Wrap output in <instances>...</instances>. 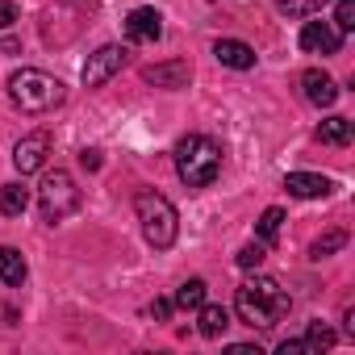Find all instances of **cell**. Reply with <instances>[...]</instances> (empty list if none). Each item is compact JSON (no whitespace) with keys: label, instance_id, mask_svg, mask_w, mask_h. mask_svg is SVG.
<instances>
[{"label":"cell","instance_id":"6da1fadb","mask_svg":"<svg viewBox=\"0 0 355 355\" xmlns=\"http://www.w3.org/2000/svg\"><path fill=\"white\" fill-rule=\"evenodd\" d=\"M288 309H293V297H288V288H280V280H272V276H251V280H243L239 293H234V313H239L243 326H251V330H272V326H280V322L288 318Z\"/></svg>","mask_w":355,"mask_h":355},{"label":"cell","instance_id":"7a4b0ae2","mask_svg":"<svg viewBox=\"0 0 355 355\" xmlns=\"http://www.w3.org/2000/svg\"><path fill=\"white\" fill-rule=\"evenodd\" d=\"M175 171L189 189H209L222 171V146L209 134H189L175 142Z\"/></svg>","mask_w":355,"mask_h":355},{"label":"cell","instance_id":"3957f363","mask_svg":"<svg viewBox=\"0 0 355 355\" xmlns=\"http://www.w3.org/2000/svg\"><path fill=\"white\" fill-rule=\"evenodd\" d=\"M63 96H67L63 80H55L38 67H21L9 76V101L21 113H51L55 105H63Z\"/></svg>","mask_w":355,"mask_h":355},{"label":"cell","instance_id":"277c9868","mask_svg":"<svg viewBox=\"0 0 355 355\" xmlns=\"http://www.w3.org/2000/svg\"><path fill=\"white\" fill-rule=\"evenodd\" d=\"M134 214L142 222V234L155 251H167L175 243V234H180V222H175V205L163 197V193H138L134 197Z\"/></svg>","mask_w":355,"mask_h":355},{"label":"cell","instance_id":"5b68a950","mask_svg":"<svg viewBox=\"0 0 355 355\" xmlns=\"http://www.w3.org/2000/svg\"><path fill=\"white\" fill-rule=\"evenodd\" d=\"M38 209H42V222H51V226H59L63 218H71L80 209V189L67 171H59V167L46 171V180L38 189Z\"/></svg>","mask_w":355,"mask_h":355},{"label":"cell","instance_id":"8992f818","mask_svg":"<svg viewBox=\"0 0 355 355\" xmlns=\"http://www.w3.org/2000/svg\"><path fill=\"white\" fill-rule=\"evenodd\" d=\"M121 67H125V46H101V51H92L88 63H84V88H101Z\"/></svg>","mask_w":355,"mask_h":355},{"label":"cell","instance_id":"52a82bcc","mask_svg":"<svg viewBox=\"0 0 355 355\" xmlns=\"http://www.w3.org/2000/svg\"><path fill=\"white\" fill-rule=\"evenodd\" d=\"M46 155H51V134H46V130H38V134H26V138L13 146V163H17V171H21V175L38 171V167L46 163Z\"/></svg>","mask_w":355,"mask_h":355},{"label":"cell","instance_id":"ba28073f","mask_svg":"<svg viewBox=\"0 0 355 355\" xmlns=\"http://www.w3.org/2000/svg\"><path fill=\"white\" fill-rule=\"evenodd\" d=\"M338 42H343V34L326 21H305V30H301V51H309V55H338Z\"/></svg>","mask_w":355,"mask_h":355},{"label":"cell","instance_id":"9c48e42d","mask_svg":"<svg viewBox=\"0 0 355 355\" xmlns=\"http://www.w3.org/2000/svg\"><path fill=\"white\" fill-rule=\"evenodd\" d=\"M159 34H163V17H159L155 9H134V13L125 17V38H130V42L146 46V42H159Z\"/></svg>","mask_w":355,"mask_h":355},{"label":"cell","instance_id":"30bf717a","mask_svg":"<svg viewBox=\"0 0 355 355\" xmlns=\"http://www.w3.org/2000/svg\"><path fill=\"white\" fill-rule=\"evenodd\" d=\"M301 88H305V101L318 105V109H330V105L338 101V84H334L322 67H309V71L301 76Z\"/></svg>","mask_w":355,"mask_h":355},{"label":"cell","instance_id":"8fae6325","mask_svg":"<svg viewBox=\"0 0 355 355\" xmlns=\"http://www.w3.org/2000/svg\"><path fill=\"white\" fill-rule=\"evenodd\" d=\"M284 189L293 197H301V201H318V197H330L334 184L326 175H313V171H293V175H284Z\"/></svg>","mask_w":355,"mask_h":355},{"label":"cell","instance_id":"7c38bea8","mask_svg":"<svg viewBox=\"0 0 355 355\" xmlns=\"http://www.w3.org/2000/svg\"><path fill=\"white\" fill-rule=\"evenodd\" d=\"M214 59H218L222 67H234V71L255 67V51H251L247 42H239V38H218V42H214Z\"/></svg>","mask_w":355,"mask_h":355},{"label":"cell","instance_id":"4fadbf2b","mask_svg":"<svg viewBox=\"0 0 355 355\" xmlns=\"http://www.w3.org/2000/svg\"><path fill=\"white\" fill-rule=\"evenodd\" d=\"M142 76H146V84H155V88H184L193 71H189V63H184V59H175V63H159V67H146Z\"/></svg>","mask_w":355,"mask_h":355},{"label":"cell","instance_id":"5bb4252c","mask_svg":"<svg viewBox=\"0 0 355 355\" xmlns=\"http://www.w3.org/2000/svg\"><path fill=\"white\" fill-rule=\"evenodd\" d=\"M26 276H30L26 255H21L17 247H0V280L17 288V284H26Z\"/></svg>","mask_w":355,"mask_h":355},{"label":"cell","instance_id":"9a60e30c","mask_svg":"<svg viewBox=\"0 0 355 355\" xmlns=\"http://www.w3.org/2000/svg\"><path fill=\"white\" fill-rule=\"evenodd\" d=\"M226 326H230V309H226V305H201V322H197V330H201L205 338H222Z\"/></svg>","mask_w":355,"mask_h":355},{"label":"cell","instance_id":"2e32d148","mask_svg":"<svg viewBox=\"0 0 355 355\" xmlns=\"http://www.w3.org/2000/svg\"><path fill=\"white\" fill-rule=\"evenodd\" d=\"M26 205H30V189L26 184H5L0 189V214L5 218H21Z\"/></svg>","mask_w":355,"mask_h":355},{"label":"cell","instance_id":"e0dca14e","mask_svg":"<svg viewBox=\"0 0 355 355\" xmlns=\"http://www.w3.org/2000/svg\"><path fill=\"white\" fill-rule=\"evenodd\" d=\"M318 138L330 142V146H347V142H351V121H347V117H326V121L318 125Z\"/></svg>","mask_w":355,"mask_h":355},{"label":"cell","instance_id":"ac0fdd59","mask_svg":"<svg viewBox=\"0 0 355 355\" xmlns=\"http://www.w3.org/2000/svg\"><path fill=\"white\" fill-rule=\"evenodd\" d=\"M175 305H180V309H201L205 305V280L201 276L184 280L180 288H175Z\"/></svg>","mask_w":355,"mask_h":355},{"label":"cell","instance_id":"d6986e66","mask_svg":"<svg viewBox=\"0 0 355 355\" xmlns=\"http://www.w3.org/2000/svg\"><path fill=\"white\" fill-rule=\"evenodd\" d=\"M305 347H309L313 355L330 351V347H334V330H330V326H322V322H309V330H305Z\"/></svg>","mask_w":355,"mask_h":355},{"label":"cell","instance_id":"ffe728a7","mask_svg":"<svg viewBox=\"0 0 355 355\" xmlns=\"http://www.w3.org/2000/svg\"><path fill=\"white\" fill-rule=\"evenodd\" d=\"M322 5L326 0H276V9L284 17H313V13H322Z\"/></svg>","mask_w":355,"mask_h":355},{"label":"cell","instance_id":"44dd1931","mask_svg":"<svg viewBox=\"0 0 355 355\" xmlns=\"http://www.w3.org/2000/svg\"><path fill=\"white\" fill-rule=\"evenodd\" d=\"M343 243H347V234H343V230H330V234H322V239L309 247V259H326V255H334Z\"/></svg>","mask_w":355,"mask_h":355},{"label":"cell","instance_id":"7402d4cb","mask_svg":"<svg viewBox=\"0 0 355 355\" xmlns=\"http://www.w3.org/2000/svg\"><path fill=\"white\" fill-rule=\"evenodd\" d=\"M280 222H284V209H276V205H272V209H263V218H259V226H255V230H259V239H263V243H272V239L280 234Z\"/></svg>","mask_w":355,"mask_h":355},{"label":"cell","instance_id":"603a6c76","mask_svg":"<svg viewBox=\"0 0 355 355\" xmlns=\"http://www.w3.org/2000/svg\"><path fill=\"white\" fill-rule=\"evenodd\" d=\"M334 30H338V34H351V30H355V0H338V9H334Z\"/></svg>","mask_w":355,"mask_h":355},{"label":"cell","instance_id":"cb8c5ba5","mask_svg":"<svg viewBox=\"0 0 355 355\" xmlns=\"http://www.w3.org/2000/svg\"><path fill=\"white\" fill-rule=\"evenodd\" d=\"M263 263V243H247L243 251H239V268H247V272H255Z\"/></svg>","mask_w":355,"mask_h":355},{"label":"cell","instance_id":"d4e9b609","mask_svg":"<svg viewBox=\"0 0 355 355\" xmlns=\"http://www.w3.org/2000/svg\"><path fill=\"white\" fill-rule=\"evenodd\" d=\"M17 21V9H13V0H0V30H9Z\"/></svg>","mask_w":355,"mask_h":355},{"label":"cell","instance_id":"484cf974","mask_svg":"<svg viewBox=\"0 0 355 355\" xmlns=\"http://www.w3.org/2000/svg\"><path fill=\"white\" fill-rule=\"evenodd\" d=\"M301 351H309L305 338H284V343H280V355H301Z\"/></svg>","mask_w":355,"mask_h":355},{"label":"cell","instance_id":"4316f807","mask_svg":"<svg viewBox=\"0 0 355 355\" xmlns=\"http://www.w3.org/2000/svg\"><path fill=\"white\" fill-rule=\"evenodd\" d=\"M80 163H84L88 171H96V167H101V150H80Z\"/></svg>","mask_w":355,"mask_h":355},{"label":"cell","instance_id":"83f0119b","mask_svg":"<svg viewBox=\"0 0 355 355\" xmlns=\"http://www.w3.org/2000/svg\"><path fill=\"white\" fill-rule=\"evenodd\" d=\"M150 313H155V318L163 322V318L171 313V301H163V297H159V301H150Z\"/></svg>","mask_w":355,"mask_h":355},{"label":"cell","instance_id":"f1b7e54d","mask_svg":"<svg viewBox=\"0 0 355 355\" xmlns=\"http://www.w3.org/2000/svg\"><path fill=\"white\" fill-rule=\"evenodd\" d=\"M230 355H259V347H251V343H234Z\"/></svg>","mask_w":355,"mask_h":355}]
</instances>
